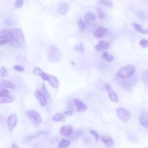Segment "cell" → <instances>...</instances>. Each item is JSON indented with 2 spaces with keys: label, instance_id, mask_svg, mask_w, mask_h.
I'll list each match as a JSON object with an SVG mask.
<instances>
[{
  "label": "cell",
  "instance_id": "4dcf8cb0",
  "mask_svg": "<svg viewBox=\"0 0 148 148\" xmlns=\"http://www.w3.org/2000/svg\"><path fill=\"white\" fill-rule=\"evenodd\" d=\"M97 14H98V17L99 18V19L101 20H103L105 18V15L104 14V13L99 8L97 9Z\"/></svg>",
  "mask_w": 148,
  "mask_h": 148
},
{
  "label": "cell",
  "instance_id": "d6a6232c",
  "mask_svg": "<svg viewBox=\"0 0 148 148\" xmlns=\"http://www.w3.org/2000/svg\"><path fill=\"white\" fill-rule=\"evenodd\" d=\"M0 74L2 77H5L8 75V72L6 68L3 66L0 67Z\"/></svg>",
  "mask_w": 148,
  "mask_h": 148
},
{
  "label": "cell",
  "instance_id": "1f68e13d",
  "mask_svg": "<svg viewBox=\"0 0 148 148\" xmlns=\"http://www.w3.org/2000/svg\"><path fill=\"white\" fill-rule=\"evenodd\" d=\"M142 78L145 82L148 83V69H146L143 72Z\"/></svg>",
  "mask_w": 148,
  "mask_h": 148
},
{
  "label": "cell",
  "instance_id": "8992f818",
  "mask_svg": "<svg viewBox=\"0 0 148 148\" xmlns=\"http://www.w3.org/2000/svg\"><path fill=\"white\" fill-rule=\"evenodd\" d=\"M105 89L108 92V94L110 100L114 103H117L119 102L118 95L112 89L111 86L109 84H105Z\"/></svg>",
  "mask_w": 148,
  "mask_h": 148
},
{
  "label": "cell",
  "instance_id": "44dd1931",
  "mask_svg": "<svg viewBox=\"0 0 148 148\" xmlns=\"http://www.w3.org/2000/svg\"><path fill=\"white\" fill-rule=\"evenodd\" d=\"M89 23V22L86 20H83L81 18H80L77 21V25L81 31L85 30L88 25Z\"/></svg>",
  "mask_w": 148,
  "mask_h": 148
},
{
  "label": "cell",
  "instance_id": "8fae6325",
  "mask_svg": "<svg viewBox=\"0 0 148 148\" xmlns=\"http://www.w3.org/2000/svg\"><path fill=\"white\" fill-rule=\"evenodd\" d=\"M75 105L76 106V111L77 112H84L87 109V107L86 104H84L82 101L78 99H75L74 100Z\"/></svg>",
  "mask_w": 148,
  "mask_h": 148
},
{
  "label": "cell",
  "instance_id": "5bb4252c",
  "mask_svg": "<svg viewBox=\"0 0 148 148\" xmlns=\"http://www.w3.org/2000/svg\"><path fill=\"white\" fill-rule=\"evenodd\" d=\"M73 131V128L71 125H66L63 126L60 131V134L65 136H69Z\"/></svg>",
  "mask_w": 148,
  "mask_h": 148
},
{
  "label": "cell",
  "instance_id": "ffe728a7",
  "mask_svg": "<svg viewBox=\"0 0 148 148\" xmlns=\"http://www.w3.org/2000/svg\"><path fill=\"white\" fill-rule=\"evenodd\" d=\"M132 25L135 29L139 32L140 34H148V29L147 28H143V27L139 24L136 23H133Z\"/></svg>",
  "mask_w": 148,
  "mask_h": 148
},
{
  "label": "cell",
  "instance_id": "30bf717a",
  "mask_svg": "<svg viewBox=\"0 0 148 148\" xmlns=\"http://www.w3.org/2000/svg\"><path fill=\"white\" fill-rule=\"evenodd\" d=\"M110 46V43L105 40H100L95 46V49L97 51H103L108 49Z\"/></svg>",
  "mask_w": 148,
  "mask_h": 148
},
{
  "label": "cell",
  "instance_id": "484cf974",
  "mask_svg": "<svg viewBox=\"0 0 148 148\" xmlns=\"http://www.w3.org/2000/svg\"><path fill=\"white\" fill-rule=\"evenodd\" d=\"M84 20L89 22L91 20H95V16L92 13H86L84 16Z\"/></svg>",
  "mask_w": 148,
  "mask_h": 148
},
{
  "label": "cell",
  "instance_id": "8d00e7d4",
  "mask_svg": "<svg viewBox=\"0 0 148 148\" xmlns=\"http://www.w3.org/2000/svg\"><path fill=\"white\" fill-rule=\"evenodd\" d=\"M23 5V1L22 0H17L16 2H15V5L14 6L17 8H20L22 7Z\"/></svg>",
  "mask_w": 148,
  "mask_h": 148
},
{
  "label": "cell",
  "instance_id": "7a4b0ae2",
  "mask_svg": "<svg viewBox=\"0 0 148 148\" xmlns=\"http://www.w3.org/2000/svg\"><path fill=\"white\" fill-rule=\"evenodd\" d=\"M10 34L17 44L23 45L25 42L23 32L18 28H13L10 30Z\"/></svg>",
  "mask_w": 148,
  "mask_h": 148
},
{
  "label": "cell",
  "instance_id": "277c9868",
  "mask_svg": "<svg viewBox=\"0 0 148 148\" xmlns=\"http://www.w3.org/2000/svg\"><path fill=\"white\" fill-rule=\"evenodd\" d=\"M116 113L117 116L124 121H127L131 117L130 112L123 108H119L116 110Z\"/></svg>",
  "mask_w": 148,
  "mask_h": 148
},
{
  "label": "cell",
  "instance_id": "9a60e30c",
  "mask_svg": "<svg viewBox=\"0 0 148 148\" xmlns=\"http://www.w3.org/2000/svg\"><path fill=\"white\" fill-rule=\"evenodd\" d=\"M139 123L143 127H148V113L142 112L139 116Z\"/></svg>",
  "mask_w": 148,
  "mask_h": 148
},
{
  "label": "cell",
  "instance_id": "83f0119b",
  "mask_svg": "<svg viewBox=\"0 0 148 148\" xmlns=\"http://www.w3.org/2000/svg\"><path fill=\"white\" fill-rule=\"evenodd\" d=\"M42 89L43 94L45 95V97H47V98H50V96H49V94L47 89V88H46V85H45V84L44 83L42 84Z\"/></svg>",
  "mask_w": 148,
  "mask_h": 148
},
{
  "label": "cell",
  "instance_id": "9c48e42d",
  "mask_svg": "<svg viewBox=\"0 0 148 148\" xmlns=\"http://www.w3.org/2000/svg\"><path fill=\"white\" fill-rule=\"evenodd\" d=\"M35 95L39 103L42 106H45L47 105V100L46 99V97L43 94V93L41 92L39 90H36L35 91Z\"/></svg>",
  "mask_w": 148,
  "mask_h": 148
},
{
  "label": "cell",
  "instance_id": "2e32d148",
  "mask_svg": "<svg viewBox=\"0 0 148 148\" xmlns=\"http://www.w3.org/2000/svg\"><path fill=\"white\" fill-rule=\"evenodd\" d=\"M101 140L104 142L106 146L108 148H113L114 146V142L110 137L102 136Z\"/></svg>",
  "mask_w": 148,
  "mask_h": 148
},
{
  "label": "cell",
  "instance_id": "f546056e",
  "mask_svg": "<svg viewBox=\"0 0 148 148\" xmlns=\"http://www.w3.org/2000/svg\"><path fill=\"white\" fill-rule=\"evenodd\" d=\"M139 45L143 47V48H146V47H148V40L145 39H141L139 42Z\"/></svg>",
  "mask_w": 148,
  "mask_h": 148
},
{
  "label": "cell",
  "instance_id": "cb8c5ba5",
  "mask_svg": "<svg viewBox=\"0 0 148 148\" xmlns=\"http://www.w3.org/2000/svg\"><path fill=\"white\" fill-rule=\"evenodd\" d=\"M102 57L104 60H105L106 61H107L108 62H112L114 60L113 56L112 54H109L106 51H103L102 54Z\"/></svg>",
  "mask_w": 148,
  "mask_h": 148
},
{
  "label": "cell",
  "instance_id": "e0dca14e",
  "mask_svg": "<svg viewBox=\"0 0 148 148\" xmlns=\"http://www.w3.org/2000/svg\"><path fill=\"white\" fill-rule=\"evenodd\" d=\"M47 81L49 82V84H50L51 86H52L54 88H58L59 86V82L57 79V77L53 75H49L48 76V80Z\"/></svg>",
  "mask_w": 148,
  "mask_h": 148
},
{
  "label": "cell",
  "instance_id": "60d3db41",
  "mask_svg": "<svg viewBox=\"0 0 148 148\" xmlns=\"http://www.w3.org/2000/svg\"><path fill=\"white\" fill-rule=\"evenodd\" d=\"M12 148H20L18 146H17L16 145H15V144H13V145H12Z\"/></svg>",
  "mask_w": 148,
  "mask_h": 148
},
{
  "label": "cell",
  "instance_id": "7402d4cb",
  "mask_svg": "<svg viewBox=\"0 0 148 148\" xmlns=\"http://www.w3.org/2000/svg\"><path fill=\"white\" fill-rule=\"evenodd\" d=\"M15 100V98L13 96H5L0 97V103H10L12 102Z\"/></svg>",
  "mask_w": 148,
  "mask_h": 148
},
{
  "label": "cell",
  "instance_id": "f1b7e54d",
  "mask_svg": "<svg viewBox=\"0 0 148 148\" xmlns=\"http://www.w3.org/2000/svg\"><path fill=\"white\" fill-rule=\"evenodd\" d=\"M49 134V132L48 131H40V132H38V133H36V134H35L33 136H31L29 137V139H32L34 138H36V137H38V136H40V135H47Z\"/></svg>",
  "mask_w": 148,
  "mask_h": 148
},
{
  "label": "cell",
  "instance_id": "ac0fdd59",
  "mask_svg": "<svg viewBox=\"0 0 148 148\" xmlns=\"http://www.w3.org/2000/svg\"><path fill=\"white\" fill-rule=\"evenodd\" d=\"M0 86L7 88L14 89L15 88V86L11 82L6 79H2L0 80Z\"/></svg>",
  "mask_w": 148,
  "mask_h": 148
},
{
  "label": "cell",
  "instance_id": "d590c367",
  "mask_svg": "<svg viewBox=\"0 0 148 148\" xmlns=\"http://www.w3.org/2000/svg\"><path fill=\"white\" fill-rule=\"evenodd\" d=\"M73 112V108L72 105H70L68 106V108L65 111V114H67V115H71Z\"/></svg>",
  "mask_w": 148,
  "mask_h": 148
},
{
  "label": "cell",
  "instance_id": "3957f363",
  "mask_svg": "<svg viewBox=\"0 0 148 148\" xmlns=\"http://www.w3.org/2000/svg\"><path fill=\"white\" fill-rule=\"evenodd\" d=\"M27 117L31 119L35 125H39L42 122V117L39 113L34 110H29L26 112Z\"/></svg>",
  "mask_w": 148,
  "mask_h": 148
},
{
  "label": "cell",
  "instance_id": "4fadbf2b",
  "mask_svg": "<svg viewBox=\"0 0 148 148\" xmlns=\"http://www.w3.org/2000/svg\"><path fill=\"white\" fill-rule=\"evenodd\" d=\"M108 29L103 27H100L96 29L94 32V35L97 38H102L107 33Z\"/></svg>",
  "mask_w": 148,
  "mask_h": 148
},
{
  "label": "cell",
  "instance_id": "5b68a950",
  "mask_svg": "<svg viewBox=\"0 0 148 148\" xmlns=\"http://www.w3.org/2000/svg\"><path fill=\"white\" fill-rule=\"evenodd\" d=\"M61 52L59 49L56 46H51L49 51V58L51 61H57L60 59Z\"/></svg>",
  "mask_w": 148,
  "mask_h": 148
},
{
  "label": "cell",
  "instance_id": "603a6c76",
  "mask_svg": "<svg viewBox=\"0 0 148 148\" xmlns=\"http://www.w3.org/2000/svg\"><path fill=\"white\" fill-rule=\"evenodd\" d=\"M52 119L54 122L62 121L65 120V116L62 113L58 112L54 114V116L53 117Z\"/></svg>",
  "mask_w": 148,
  "mask_h": 148
},
{
  "label": "cell",
  "instance_id": "ab89813d",
  "mask_svg": "<svg viewBox=\"0 0 148 148\" xmlns=\"http://www.w3.org/2000/svg\"><path fill=\"white\" fill-rule=\"evenodd\" d=\"M6 43H8L7 39L5 38L0 36V45H3Z\"/></svg>",
  "mask_w": 148,
  "mask_h": 148
},
{
  "label": "cell",
  "instance_id": "e575fe53",
  "mask_svg": "<svg viewBox=\"0 0 148 148\" xmlns=\"http://www.w3.org/2000/svg\"><path fill=\"white\" fill-rule=\"evenodd\" d=\"M90 133L94 136V137L95 138L96 141L98 140V139L99 138V134H98V132L96 131H95V130H90Z\"/></svg>",
  "mask_w": 148,
  "mask_h": 148
},
{
  "label": "cell",
  "instance_id": "f35d334b",
  "mask_svg": "<svg viewBox=\"0 0 148 148\" xmlns=\"http://www.w3.org/2000/svg\"><path fill=\"white\" fill-rule=\"evenodd\" d=\"M13 68L14 70L19 71V72H23L24 71V68L20 65H14L13 66Z\"/></svg>",
  "mask_w": 148,
  "mask_h": 148
},
{
  "label": "cell",
  "instance_id": "7c38bea8",
  "mask_svg": "<svg viewBox=\"0 0 148 148\" xmlns=\"http://www.w3.org/2000/svg\"><path fill=\"white\" fill-rule=\"evenodd\" d=\"M33 73L35 75L40 76L43 80H48L49 75H47L46 73L44 72L40 68H39L38 66H35L34 68Z\"/></svg>",
  "mask_w": 148,
  "mask_h": 148
},
{
  "label": "cell",
  "instance_id": "74e56055",
  "mask_svg": "<svg viewBox=\"0 0 148 148\" xmlns=\"http://www.w3.org/2000/svg\"><path fill=\"white\" fill-rule=\"evenodd\" d=\"M99 3H102L104 5H106V6H108L109 7H112L113 6V3L111 1H99Z\"/></svg>",
  "mask_w": 148,
  "mask_h": 148
},
{
  "label": "cell",
  "instance_id": "6da1fadb",
  "mask_svg": "<svg viewBox=\"0 0 148 148\" xmlns=\"http://www.w3.org/2000/svg\"><path fill=\"white\" fill-rule=\"evenodd\" d=\"M136 68L132 64H128L123 66L116 73V76L121 79H128L135 72Z\"/></svg>",
  "mask_w": 148,
  "mask_h": 148
},
{
  "label": "cell",
  "instance_id": "4316f807",
  "mask_svg": "<svg viewBox=\"0 0 148 148\" xmlns=\"http://www.w3.org/2000/svg\"><path fill=\"white\" fill-rule=\"evenodd\" d=\"M10 92L7 90L0 86V97L9 96Z\"/></svg>",
  "mask_w": 148,
  "mask_h": 148
},
{
  "label": "cell",
  "instance_id": "836d02e7",
  "mask_svg": "<svg viewBox=\"0 0 148 148\" xmlns=\"http://www.w3.org/2000/svg\"><path fill=\"white\" fill-rule=\"evenodd\" d=\"M76 50L78 51L80 53H83L84 52V47L82 43H79V45H76L75 49Z\"/></svg>",
  "mask_w": 148,
  "mask_h": 148
},
{
  "label": "cell",
  "instance_id": "d4e9b609",
  "mask_svg": "<svg viewBox=\"0 0 148 148\" xmlns=\"http://www.w3.org/2000/svg\"><path fill=\"white\" fill-rule=\"evenodd\" d=\"M70 143L71 142L69 140L63 139L60 142L58 145V148H68Z\"/></svg>",
  "mask_w": 148,
  "mask_h": 148
},
{
  "label": "cell",
  "instance_id": "d6986e66",
  "mask_svg": "<svg viewBox=\"0 0 148 148\" xmlns=\"http://www.w3.org/2000/svg\"><path fill=\"white\" fill-rule=\"evenodd\" d=\"M68 11V4L66 2H62L58 8V12L61 14H66Z\"/></svg>",
  "mask_w": 148,
  "mask_h": 148
},
{
  "label": "cell",
  "instance_id": "ba28073f",
  "mask_svg": "<svg viewBox=\"0 0 148 148\" xmlns=\"http://www.w3.org/2000/svg\"><path fill=\"white\" fill-rule=\"evenodd\" d=\"M0 36L5 38L7 39L8 43L9 45H13L14 43H16L14 40L13 38L11 36L10 30L8 29H2L0 31Z\"/></svg>",
  "mask_w": 148,
  "mask_h": 148
},
{
  "label": "cell",
  "instance_id": "52a82bcc",
  "mask_svg": "<svg viewBox=\"0 0 148 148\" xmlns=\"http://www.w3.org/2000/svg\"><path fill=\"white\" fill-rule=\"evenodd\" d=\"M17 120H18L17 116L15 114H12L8 117L7 123H8L9 130L10 133L12 132L13 129L16 126L17 123Z\"/></svg>",
  "mask_w": 148,
  "mask_h": 148
}]
</instances>
